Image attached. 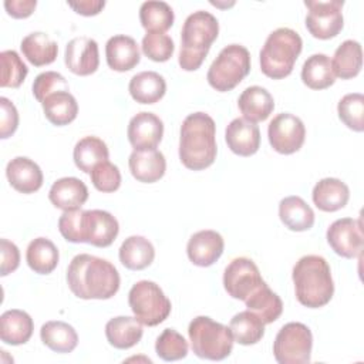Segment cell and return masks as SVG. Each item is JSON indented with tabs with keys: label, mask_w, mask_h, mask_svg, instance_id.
Wrapping results in <instances>:
<instances>
[{
	"label": "cell",
	"mask_w": 364,
	"mask_h": 364,
	"mask_svg": "<svg viewBox=\"0 0 364 364\" xmlns=\"http://www.w3.org/2000/svg\"><path fill=\"white\" fill-rule=\"evenodd\" d=\"M67 283L73 294L80 299L107 300L118 291L121 279L111 262L81 253L68 264Z\"/></svg>",
	"instance_id": "obj_1"
},
{
	"label": "cell",
	"mask_w": 364,
	"mask_h": 364,
	"mask_svg": "<svg viewBox=\"0 0 364 364\" xmlns=\"http://www.w3.org/2000/svg\"><path fill=\"white\" fill-rule=\"evenodd\" d=\"M216 125L205 112L189 114L181 125L179 159L185 168L202 171L216 159Z\"/></svg>",
	"instance_id": "obj_2"
},
{
	"label": "cell",
	"mask_w": 364,
	"mask_h": 364,
	"mask_svg": "<svg viewBox=\"0 0 364 364\" xmlns=\"http://www.w3.org/2000/svg\"><path fill=\"white\" fill-rule=\"evenodd\" d=\"M293 283L300 304L309 309L326 306L334 294V282L327 260L318 255L300 257L293 267Z\"/></svg>",
	"instance_id": "obj_3"
},
{
	"label": "cell",
	"mask_w": 364,
	"mask_h": 364,
	"mask_svg": "<svg viewBox=\"0 0 364 364\" xmlns=\"http://www.w3.org/2000/svg\"><path fill=\"white\" fill-rule=\"evenodd\" d=\"M219 34L218 18L205 10L189 14L181 31L179 65L185 71L198 70Z\"/></svg>",
	"instance_id": "obj_4"
},
{
	"label": "cell",
	"mask_w": 364,
	"mask_h": 364,
	"mask_svg": "<svg viewBox=\"0 0 364 364\" xmlns=\"http://www.w3.org/2000/svg\"><path fill=\"white\" fill-rule=\"evenodd\" d=\"M303 48L299 33L289 27H280L272 31L260 50V70L273 80L287 77L294 67Z\"/></svg>",
	"instance_id": "obj_5"
},
{
	"label": "cell",
	"mask_w": 364,
	"mask_h": 364,
	"mask_svg": "<svg viewBox=\"0 0 364 364\" xmlns=\"http://www.w3.org/2000/svg\"><path fill=\"white\" fill-rule=\"evenodd\" d=\"M188 334L192 350L199 358L220 361L232 353L235 340L229 327L208 316L195 317L189 323Z\"/></svg>",
	"instance_id": "obj_6"
},
{
	"label": "cell",
	"mask_w": 364,
	"mask_h": 364,
	"mask_svg": "<svg viewBox=\"0 0 364 364\" xmlns=\"http://www.w3.org/2000/svg\"><path fill=\"white\" fill-rule=\"evenodd\" d=\"M250 71V53L240 44H229L220 50L210 64L206 80L220 92L233 90Z\"/></svg>",
	"instance_id": "obj_7"
},
{
	"label": "cell",
	"mask_w": 364,
	"mask_h": 364,
	"mask_svg": "<svg viewBox=\"0 0 364 364\" xmlns=\"http://www.w3.org/2000/svg\"><path fill=\"white\" fill-rule=\"evenodd\" d=\"M128 304L134 316L145 326L161 324L171 314V300L162 289L151 280L136 282L128 293Z\"/></svg>",
	"instance_id": "obj_8"
},
{
	"label": "cell",
	"mask_w": 364,
	"mask_h": 364,
	"mask_svg": "<svg viewBox=\"0 0 364 364\" xmlns=\"http://www.w3.org/2000/svg\"><path fill=\"white\" fill-rule=\"evenodd\" d=\"M313 336L310 328L299 321L284 324L276 334L273 343L274 360L279 364L310 363Z\"/></svg>",
	"instance_id": "obj_9"
},
{
	"label": "cell",
	"mask_w": 364,
	"mask_h": 364,
	"mask_svg": "<svg viewBox=\"0 0 364 364\" xmlns=\"http://www.w3.org/2000/svg\"><path fill=\"white\" fill-rule=\"evenodd\" d=\"M309 9L306 16V27L309 33L320 40H328L336 37L344 26L343 18V0L328 1H304Z\"/></svg>",
	"instance_id": "obj_10"
},
{
	"label": "cell",
	"mask_w": 364,
	"mask_h": 364,
	"mask_svg": "<svg viewBox=\"0 0 364 364\" xmlns=\"http://www.w3.org/2000/svg\"><path fill=\"white\" fill-rule=\"evenodd\" d=\"M264 283L259 267L249 257L233 259L223 273V286L228 294L243 301Z\"/></svg>",
	"instance_id": "obj_11"
},
{
	"label": "cell",
	"mask_w": 364,
	"mask_h": 364,
	"mask_svg": "<svg viewBox=\"0 0 364 364\" xmlns=\"http://www.w3.org/2000/svg\"><path fill=\"white\" fill-rule=\"evenodd\" d=\"M267 136L272 148L283 155L297 152L304 144L306 128L303 121L290 114H277L267 127Z\"/></svg>",
	"instance_id": "obj_12"
},
{
	"label": "cell",
	"mask_w": 364,
	"mask_h": 364,
	"mask_svg": "<svg viewBox=\"0 0 364 364\" xmlns=\"http://www.w3.org/2000/svg\"><path fill=\"white\" fill-rule=\"evenodd\" d=\"M326 236L330 247L341 257L354 259L363 252L364 236L360 219H337L328 226Z\"/></svg>",
	"instance_id": "obj_13"
},
{
	"label": "cell",
	"mask_w": 364,
	"mask_h": 364,
	"mask_svg": "<svg viewBox=\"0 0 364 364\" xmlns=\"http://www.w3.org/2000/svg\"><path fill=\"white\" fill-rule=\"evenodd\" d=\"M118 220L107 210L92 209L82 213V243H90L97 247H107L112 245L118 236Z\"/></svg>",
	"instance_id": "obj_14"
},
{
	"label": "cell",
	"mask_w": 364,
	"mask_h": 364,
	"mask_svg": "<svg viewBox=\"0 0 364 364\" xmlns=\"http://www.w3.org/2000/svg\"><path fill=\"white\" fill-rule=\"evenodd\" d=\"M64 63L67 68L77 75H90L100 65L98 44L90 37H74L65 46Z\"/></svg>",
	"instance_id": "obj_15"
},
{
	"label": "cell",
	"mask_w": 364,
	"mask_h": 364,
	"mask_svg": "<svg viewBox=\"0 0 364 364\" xmlns=\"http://www.w3.org/2000/svg\"><path fill=\"white\" fill-rule=\"evenodd\" d=\"M127 135L135 149H156L164 135V122L154 112H138L131 118Z\"/></svg>",
	"instance_id": "obj_16"
},
{
	"label": "cell",
	"mask_w": 364,
	"mask_h": 364,
	"mask_svg": "<svg viewBox=\"0 0 364 364\" xmlns=\"http://www.w3.org/2000/svg\"><path fill=\"white\" fill-rule=\"evenodd\" d=\"M225 240L220 233L205 229L193 233L188 242L186 253L189 260L200 267L212 266L223 253Z\"/></svg>",
	"instance_id": "obj_17"
},
{
	"label": "cell",
	"mask_w": 364,
	"mask_h": 364,
	"mask_svg": "<svg viewBox=\"0 0 364 364\" xmlns=\"http://www.w3.org/2000/svg\"><path fill=\"white\" fill-rule=\"evenodd\" d=\"M225 139L233 154L250 156L260 146V131L255 122L246 118H235L226 127Z\"/></svg>",
	"instance_id": "obj_18"
},
{
	"label": "cell",
	"mask_w": 364,
	"mask_h": 364,
	"mask_svg": "<svg viewBox=\"0 0 364 364\" xmlns=\"http://www.w3.org/2000/svg\"><path fill=\"white\" fill-rule=\"evenodd\" d=\"M132 176L144 183L159 181L166 171V161L158 149H134L128 159Z\"/></svg>",
	"instance_id": "obj_19"
},
{
	"label": "cell",
	"mask_w": 364,
	"mask_h": 364,
	"mask_svg": "<svg viewBox=\"0 0 364 364\" xmlns=\"http://www.w3.org/2000/svg\"><path fill=\"white\" fill-rule=\"evenodd\" d=\"M9 183L21 193H33L43 185L40 166L27 156H16L6 166Z\"/></svg>",
	"instance_id": "obj_20"
},
{
	"label": "cell",
	"mask_w": 364,
	"mask_h": 364,
	"mask_svg": "<svg viewBox=\"0 0 364 364\" xmlns=\"http://www.w3.org/2000/svg\"><path fill=\"white\" fill-rule=\"evenodd\" d=\"M50 202L63 210L80 209L88 199L87 185L74 176L57 179L48 192Z\"/></svg>",
	"instance_id": "obj_21"
},
{
	"label": "cell",
	"mask_w": 364,
	"mask_h": 364,
	"mask_svg": "<svg viewBox=\"0 0 364 364\" xmlns=\"http://www.w3.org/2000/svg\"><path fill=\"white\" fill-rule=\"evenodd\" d=\"M105 57L109 68L115 71H129L141 60L136 41L125 34H117L108 38L105 44Z\"/></svg>",
	"instance_id": "obj_22"
},
{
	"label": "cell",
	"mask_w": 364,
	"mask_h": 364,
	"mask_svg": "<svg viewBox=\"0 0 364 364\" xmlns=\"http://www.w3.org/2000/svg\"><path fill=\"white\" fill-rule=\"evenodd\" d=\"M311 198L320 210L336 212L347 205L350 189L337 178H323L314 185Z\"/></svg>",
	"instance_id": "obj_23"
},
{
	"label": "cell",
	"mask_w": 364,
	"mask_h": 364,
	"mask_svg": "<svg viewBox=\"0 0 364 364\" xmlns=\"http://www.w3.org/2000/svg\"><path fill=\"white\" fill-rule=\"evenodd\" d=\"M237 105L243 118L256 124L269 118L274 109V100L266 88L252 85L243 90L237 100Z\"/></svg>",
	"instance_id": "obj_24"
},
{
	"label": "cell",
	"mask_w": 364,
	"mask_h": 364,
	"mask_svg": "<svg viewBox=\"0 0 364 364\" xmlns=\"http://www.w3.org/2000/svg\"><path fill=\"white\" fill-rule=\"evenodd\" d=\"M34 330L33 318L28 313L11 309L1 314L0 317V338L3 343L10 346L26 344Z\"/></svg>",
	"instance_id": "obj_25"
},
{
	"label": "cell",
	"mask_w": 364,
	"mask_h": 364,
	"mask_svg": "<svg viewBox=\"0 0 364 364\" xmlns=\"http://www.w3.org/2000/svg\"><path fill=\"white\" fill-rule=\"evenodd\" d=\"M142 323L136 317L118 316L105 324V336L108 343L119 350L134 347L142 338Z\"/></svg>",
	"instance_id": "obj_26"
},
{
	"label": "cell",
	"mask_w": 364,
	"mask_h": 364,
	"mask_svg": "<svg viewBox=\"0 0 364 364\" xmlns=\"http://www.w3.org/2000/svg\"><path fill=\"white\" fill-rule=\"evenodd\" d=\"M23 55L36 67L51 64L58 54L57 43L43 31H34L27 34L20 44Z\"/></svg>",
	"instance_id": "obj_27"
},
{
	"label": "cell",
	"mask_w": 364,
	"mask_h": 364,
	"mask_svg": "<svg viewBox=\"0 0 364 364\" xmlns=\"http://www.w3.org/2000/svg\"><path fill=\"white\" fill-rule=\"evenodd\" d=\"M279 216L286 228L294 232L309 230L314 225V212L300 196L283 198L279 203Z\"/></svg>",
	"instance_id": "obj_28"
},
{
	"label": "cell",
	"mask_w": 364,
	"mask_h": 364,
	"mask_svg": "<svg viewBox=\"0 0 364 364\" xmlns=\"http://www.w3.org/2000/svg\"><path fill=\"white\" fill-rule=\"evenodd\" d=\"M131 97L139 104H155L166 92L164 77L155 71H142L135 74L128 85Z\"/></svg>",
	"instance_id": "obj_29"
},
{
	"label": "cell",
	"mask_w": 364,
	"mask_h": 364,
	"mask_svg": "<svg viewBox=\"0 0 364 364\" xmlns=\"http://www.w3.org/2000/svg\"><path fill=\"white\" fill-rule=\"evenodd\" d=\"M119 262L129 270H142L148 267L155 257L154 245L144 236L127 237L118 252Z\"/></svg>",
	"instance_id": "obj_30"
},
{
	"label": "cell",
	"mask_w": 364,
	"mask_h": 364,
	"mask_svg": "<svg viewBox=\"0 0 364 364\" xmlns=\"http://www.w3.org/2000/svg\"><path fill=\"white\" fill-rule=\"evenodd\" d=\"M46 118L57 127L68 125L77 118L78 104L70 91H57L50 94L41 102Z\"/></svg>",
	"instance_id": "obj_31"
},
{
	"label": "cell",
	"mask_w": 364,
	"mask_h": 364,
	"mask_svg": "<svg viewBox=\"0 0 364 364\" xmlns=\"http://www.w3.org/2000/svg\"><path fill=\"white\" fill-rule=\"evenodd\" d=\"M331 67L334 75L341 80L355 77L363 67L361 44L355 40L343 41L334 51Z\"/></svg>",
	"instance_id": "obj_32"
},
{
	"label": "cell",
	"mask_w": 364,
	"mask_h": 364,
	"mask_svg": "<svg viewBox=\"0 0 364 364\" xmlns=\"http://www.w3.org/2000/svg\"><path fill=\"white\" fill-rule=\"evenodd\" d=\"M41 341L55 353H71L78 344V336L73 326L65 321H47L40 328Z\"/></svg>",
	"instance_id": "obj_33"
},
{
	"label": "cell",
	"mask_w": 364,
	"mask_h": 364,
	"mask_svg": "<svg viewBox=\"0 0 364 364\" xmlns=\"http://www.w3.org/2000/svg\"><path fill=\"white\" fill-rule=\"evenodd\" d=\"M60 253L55 245L47 237L33 239L26 250V260L31 270L38 274L51 273L58 264Z\"/></svg>",
	"instance_id": "obj_34"
},
{
	"label": "cell",
	"mask_w": 364,
	"mask_h": 364,
	"mask_svg": "<svg viewBox=\"0 0 364 364\" xmlns=\"http://www.w3.org/2000/svg\"><path fill=\"white\" fill-rule=\"evenodd\" d=\"M301 80L311 90H324L334 84L331 60L323 53L311 54L301 67Z\"/></svg>",
	"instance_id": "obj_35"
},
{
	"label": "cell",
	"mask_w": 364,
	"mask_h": 364,
	"mask_svg": "<svg viewBox=\"0 0 364 364\" xmlns=\"http://www.w3.org/2000/svg\"><path fill=\"white\" fill-rule=\"evenodd\" d=\"M245 304L247 310L253 311L264 324H270L276 321L283 311L282 299L267 286V283L262 284L255 293H252Z\"/></svg>",
	"instance_id": "obj_36"
},
{
	"label": "cell",
	"mask_w": 364,
	"mask_h": 364,
	"mask_svg": "<svg viewBox=\"0 0 364 364\" xmlns=\"http://www.w3.org/2000/svg\"><path fill=\"white\" fill-rule=\"evenodd\" d=\"M108 156L109 152L107 144L98 136L92 135L81 138L75 144L73 152L75 166L85 173H91L92 168L102 161H108Z\"/></svg>",
	"instance_id": "obj_37"
},
{
	"label": "cell",
	"mask_w": 364,
	"mask_h": 364,
	"mask_svg": "<svg viewBox=\"0 0 364 364\" xmlns=\"http://www.w3.org/2000/svg\"><path fill=\"white\" fill-rule=\"evenodd\" d=\"M229 330L235 341L242 346H252L263 338L264 323L253 311L245 310L232 317Z\"/></svg>",
	"instance_id": "obj_38"
},
{
	"label": "cell",
	"mask_w": 364,
	"mask_h": 364,
	"mask_svg": "<svg viewBox=\"0 0 364 364\" xmlns=\"http://www.w3.org/2000/svg\"><path fill=\"white\" fill-rule=\"evenodd\" d=\"M175 16L172 7L165 1H144L139 7V21L142 27L149 31L164 33L173 24Z\"/></svg>",
	"instance_id": "obj_39"
},
{
	"label": "cell",
	"mask_w": 364,
	"mask_h": 364,
	"mask_svg": "<svg viewBox=\"0 0 364 364\" xmlns=\"http://www.w3.org/2000/svg\"><path fill=\"white\" fill-rule=\"evenodd\" d=\"M340 121L355 132L364 131V95L360 92L346 94L337 105Z\"/></svg>",
	"instance_id": "obj_40"
},
{
	"label": "cell",
	"mask_w": 364,
	"mask_h": 364,
	"mask_svg": "<svg viewBox=\"0 0 364 364\" xmlns=\"http://www.w3.org/2000/svg\"><path fill=\"white\" fill-rule=\"evenodd\" d=\"M155 351L164 361L182 360L188 354V341L173 328H165L155 341Z\"/></svg>",
	"instance_id": "obj_41"
},
{
	"label": "cell",
	"mask_w": 364,
	"mask_h": 364,
	"mask_svg": "<svg viewBox=\"0 0 364 364\" xmlns=\"http://www.w3.org/2000/svg\"><path fill=\"white\" fill-rule=\"evenodd\" d=\"M0 61H1V87H10L17 88L23 84V81L27 77L28 68L23 63L21 57L14 50H4L0 53Z\"/></svg>",
	"instance_id": "obj_42"
},
{
	"label": "cell",
	"mask_w": 364,
	"mask_h": 364,
	"mask_svg": "<svg viewBox=\"0 0 364 364\" xmlns=\"http://www.w3.org/2000/svg\"><path fill=\"white\" fill-rule=\"evenodd\" d=\"M141 47H142V53L148 58L156 63L168 61L172 57L175 50L173 40L168 34L155 33V31H149L144 36Z\"/></svg>",
	"instance_id": "obj_43"
},
{
	"label": "cell",
	"mask_w": 364,
	"mask_h": 364,
	"mask_svg": "<svg viewBox=\"0 0 364 364\" xmlns=\"http://www.w3.org/2000/svg\"><path fill=\"white\" fill-rule=\"evenodd\" d=\"M91 182L100 192H115L121 185V172L117 165L109 161L97 164L91 173Z\"/></svg>",
	"instance_id": "obj_44"
},
{
	"label": "cell",
	"mask_w": 364,
	"mask_h": 364,
	"mask_svg": "<svg viewBox=\"0 0 364 364\" xmlns=\"http://www.w3.org/2000/svg\"><path fill=\"white\" fill-rule=\"evenodd\" d=\"M57 91H70L67 80L60 73L44 71L33 81V95L38 102H43L46 97Z\"/></svg>",
	"instance_id": "obj_45"
},
{
	"label": "cell",
	"mask_w": 364,
	"mask_h": 364,
	"mask_svg": "<svg viewBox=\"0 0 364 364\" xmlns=\"http://www.w3.org/2000/svg\"><path fill=\"white\" fill-rule=\"evenodd\" d=\"M82 213L84 210L80 208L74 210H64V213L60 216L58 230L65 240L73 243H82Z\"/></svg>",
	"instance_id": "obj_46"
},
{
	"label": "cell",
	"mask_w": 364,
	"mask_h": 364,
	"mask_svg": "<svg viewBox=\"0 0 364 364\" xmlns=\"http://www.w3.org/2000/svg\"><path fill=\"white\" fill-rule=\"evenodd\" d=\"M0 138L6 139L11 136L18 127V112L16 105L6 97L0 98Z\"/></svg>",
	"instance_id": "obj_47"
},
{
	"label": "cell",
	"mask_w": 364,
	"mask_h": 364,
	"mask_svg": "<svg viewBox=\"0 0 364 364\" xmlns=\"http://www.w3.org/2000/svg\"><path fill=\"white\" fill-rule=\"evenodd\" d=\"M0 247H1L0 276H7L9 273L14 272L18 267V264H20V250L13 242H10L7 239L0 240Z\"/></svg>",
	"instance_id": "obj_48"
},
{
	"label": "cell",
	"mask_w": 364,
	"mask_h": 364,
	"mask_svg": "<svg viewBox=\"0 0 364 364\" xmlns=\"http://www.w3.org/2000/svg\"><path fill=\"white\" fill-rule=\"evenodd\" d=\"M37 6L36 0H6L4 9L14 18H26L31 16Z\"/></svg>",
	"instance_id": "obj_49"
},
{
	"label": "cell",
	"mask_w": 364,
	"mask_h": 364,
	"mask_svg": "<svg viewBox=\"0 0 364 364\" xmlns=\"http://www.w3.org/2000/svg\"><path fill=\"white\" fill-rule=\"evenodd\" d=\"M68 6L78 14L95 16L104 9L105 1L104 0H80V1H68Z\"/></svg>",
	"instance_id": "obj_50"
}]
</instances>
